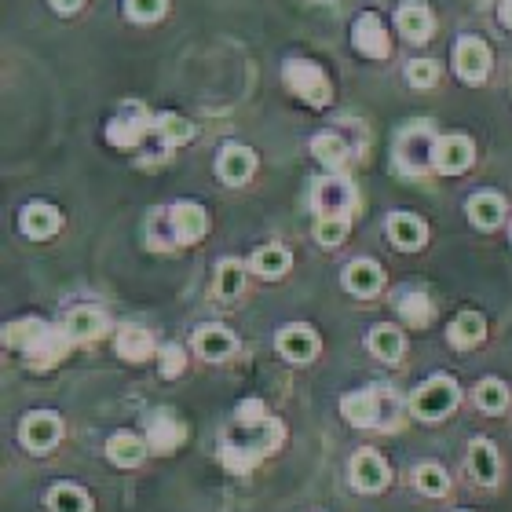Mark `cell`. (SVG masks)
<instances>
[{
    "instance_id": "cell-45",
    "label": "cell",
    "mask_w": 512,
    "mask_h": 512,
    "mask_svg": "<svg viewBox=\"0 0 512 512\" xmlns=\"http://www.w3.org/2000/svg\"><path fill=\"white\" fill-rule=\"evenodd\" d=\"M498 19H502L505 30H512V0H502V8H498Z\"/></svg>"
},
{
    "instance_id": "cell-15",
    "label": "cell",
    "mask_w": 512,
    "mask_h": 512,
    "mask_svg": "<svg viewBox=\"0 0 512 512\" xmlns=\"http://www.w3.org/2000/svg\"><path fill=\"white\" fill-rule=\"evenodd\" d=\"M381 399H384V392H377V388H359V392L344 395L341 410L355 428H370L384 417L381 414Z\"/></svg>"
},
{
    "instance_id": "cell-18",
    "label": "cell",
    "mask_w": 512,
    "mask_h": 512,
    "mask_svg": "<svg viewBox=\"0 0 512 512\" xmlns=\"http://www.w3.org/2000/svg\"><path fill=\"white\" fill-rule=\"evenodd\" d=\"M172 213V224H176V238H180V246H191V242H202L205 231H209V216H205L202 205L194 202H176L169 209Z\"/></svg>"
},
{
    "instance_id": "cell-39",
    "label": "cell",
    "mask_w": 512,
    "mask_h": 512,
    "mask_svg": "<svg viewBox=\"0 0 512 512\" xmlns=\"http://www.w3.org/2000/svg\"><path fill=\"white\" fill-rule=\"evenodd\" d=\"M169 8V0H125V15L132 22H158Z\"/></svg>"
},
{
    "instance_id": "cell-31",
    "label": "cell",
    "mask_w": 512,
    "mask_h": 512,
    "mask_svg": "<svg viewBox=\"0 0 512 512\" xmlns=\"http://www.w3.org/2000/svg\"><path fill=\"white\" fill-rule=\"evenodd\" d=\"M249 264H253V271L260 278H282L289 271V264H293V256H289V249H282V246H260Z\"/></svg>"
},
{
    "instance_id": "cell-37",
    "label": "cell",
    "mask_w": 512,
    "mask_h": 512,
    "mask_svg": "<svg viewBox=\"0 0 512 512\" xmlns=\"http://www.w3.org/2000/svg\"><path fill=\"white\" fill-rule=\"evenodd\" d=\"M315 238H319V246H326V249L341 246L344 238H348V216H319Z\"/></svg>"
},
{
    "instance_id": "cell-22",
    "label": "cell",
    "mask_w": 512,
    "mask_h": 512,
    "mask_svg": "<svg viewBox=\"0 0 512 512\" xmlns=\"http://www.w3.org/2000/svg\"><path fill=\"white\" fill-rule=\"evenodd\" d=\"M355 48L370 59H384L388 55V30L377 15H359L355 19Z\"/></svg>"
},
{
    "instance_id": "cell-23",
    "label": "cell",
    "mask_w": 512,
    "mask_h": 512,
    "mask_svg": "<svg viewBox=\"0 0 512 512\" xmlns=\"http://www.w3.org/2000/svg\"><path fill=\"white\" fill-rule=\"evenodd\" d=\"M63 330L70 333V341H96V337L107 333V315H103L99 308L81 304V308H74L70 315H66Z\"/></svg>"
},
{
    "instance_id": "cell-30",
    "label": "cell",
    "mask_w": 512,
    "mask_h": 512,
    "mask_svg": "<svg viewBox=\"0 0 512 512\" xmlns=\"http://www.w3.org/2000/svg\"><path fill=\"white\" fill-rule=\"evenodd\" d=\"M395 311L403 315L406 326H428L432 322V300H428V293H421V289H403L399 297H395Z\"/></svg>"
},
{
    "instance_id": "cell-16",
    "label": "cell",
    "mask_w": 512,
    "mask_h": 512,
    "mask_svg": "<svg viewBox=\"0 0 512 512\" xmlns=\"http://www.w3.org/2000/svg\"><path fill=\"white\" fill-rule=\"evenodd\" d=\"M59 209L48 202H30L26 209H22L19 216V227H22V235L30 238V242H44V238H52L55 231H59Z\"/></svg>"
},
{
    "instance_id": "cell-19",
    "label": "cell",
    "mask_w": 512,
    "mask_h": 512,
    "mask_svg": "<svg viewBox=\"0 0 512 512\" xmlns=\"http://www.w3.org/2000/svg\"><path fill=\"white\" fill-rule=\"evenodd\" d=\"M388 238H392L395 249L414 253V249L425 246L428 227H425V220H417L414 213H392V216H388Z\"/></svg>"
},
{
    "instance_id": "cell-32",
    "label": "cell",
    "mask_w": 512,
    "mask_h": 512,
    "mask_svg": "<svg viewBox=\"0 0 512 512\" xmlns=\"http://www.w3.org/2000/svg\"><path fill=\"white\" fill-rule=\"evenodd\" d=\"M311 154H315L326 169H341L344 161H348V143H344L337 132H319V136L311 139Z\"/></svg>"
},
{
    "instance_id": "cell-34",
    "label": "cell",
    "mask_w": 512,
    "mask_h": 512,
    "mask_svg": "<svg viewBox=\"0 0 512 512\" xmlns=\"http://www.w3.org/2000/svg\"><path fill=\"white\" fill-rule=\"evenodd\" d=\"M414 483H417V491L428 494V498H447V494H450V476H447V469H443V465H436V461L417 465Z\"/></svg>"
},
{
    "instance_id": "cell-40",
    "label": "cell",
    "mask_w": 512,
    "mask_h": 512,
    "mask_svg": "<svg viewBox=\"0 0 512 512\" xmlns=\"http://www.w3.org/2000/svg\"><path fill=\"white\" fill-rule=\"evenodd\" d=\"M176 242H180V238H176L172 213H154V220H150V246L165 249V246H176Z\"/></svg>"
},
{
    "instance_id": "cell-27",
    "label": "cell",
    "mask_w": 512,
    "mask_h": 512,
    "mask_svg": "<svg viewBox=\"0 0 512 512\" xmlns=\"http://www.w3.org/2000/svg\"><path fill=\"white\" fill-rule=\"evenodd\" d=\"M483 337H487V322H483L480 311H461L447 330V341L454 344V348H461V352H465V348H476Z\"/></svg>"
},
{
    "instance_id": "cell-26",
    "label": "cell",
    "mask_w": 512,
    "mask_h": 512,
    "mask_svg": "<svg viewBox=\"0 0 512 512\" xmlns=\"http://www.w3.org/2000/svg\"><path fill=\"white\" fill-rule=\"evenodd\" d=\"M366 348H370L381 363H399L406 352L403 330H399V326H388V322H384V326H374L370 337H366Z\"/></svg>"
},
{
    "instance_id": "cell-2",
    "label": "cell",
    "mask_w": 512,
    "mask_h": 512,
    "mask_svg": "<svg viewBox=\"0 0 512 512\" xmlns=\"http://www.w3.org/2000/svg\"><path fill=\"white\" fill-rule=\"evenodd\" d=\"M4 341H8L11 348H22V355H26L30 366H37V370H48V366H55L70 352V333L52 330V326L41 319L11 322L8 333H4Z\"/></svg>"
},
{
    "instance_id": "cell-1",
    "label": "cell",
    "mask_w": 512,
    "mask_h": 512,
    "mask_svg": "<svg viewBox=\"0 0 512 512\" xmlns=\"http://www.w3.org/2000/svg\"><path fill=\"white\" fill-rule=\"evenodd\" d=\"M286 439V428L275 417H264L260 425H235L231 436H224V447H220V461L235 476H249L256 469V461L278 450V443Z\"/></svg>"
},
{
    "instance_id": "cell-42",
    "label": "cell",
    "mask_w": 512,
    "mask_h": 512,
    "mask_svg": "<svg viewBox=\"0 0 512 512\" xmlns=\"http://www.w3.org/2000/svg\"><path fill=\"white\" fill-rule=\"evenodd\" d=\"M158 359H161V377H180L183 374V366H187V355H183V348L180 344H165L158 352Z\"/></svg>"
},
{
    "instance_id": "cell-29",
    "label": "cell",
    "mask_w": 512,
    "mask_h": 512,
    "mask_svg": "<svg viewBox=\"0 0 512 512\" xmlns=\"http://www.w3.org/2000/svg\"><path fill=\"white\" fill-rule=\"evenodd\" d=\"M44 505L52 512H92V498L77 483H55L52 491L44 494Z\"/></svg>"
},
{
    "instance_id": "cell-21",
    "label": "cell",
    "mask_w": 512,
    "mask_h": 512,
    "mask_svg": "<svg viewBox=\"0 0 512 512\" xmlns=\"http://www.w3.org/2000/svg\"><path fill=\"white\" fill-rule=\"evenodd\" d=\"M147 439H139L136 432H114L107 439V458L118 465V469H136L147 458Z\"/></svg>"
},
{
    "instance_id": "cell-9",
    "label": "cell",
    "mask_w": 512,
    "mask_h": 512,
    "mask_svg": "<svg viewBox=\"0 0 512 512\" xmlns=\"http://www.w3.org/2000/svg\"><path fill=\"white\" fill-rule=\"evenodd\" d=\"M311 205H315L319 216H348V209L355 205V187L344 176H322L315 183Z\"/></svg>"
},
{
    "instance_id": "cell-38",
    "label": "cell",
    "mask_w": 512,
    "mask_h": 512,
    "mask_svg": "<svg viewBox=\"0 0 512 512\" xmlns=\"http://www.w3.org/2000/svg\"><path fill=\"white\" fill-rule=\"evenodd\" d=\"M242 286H246V267L238 264V260H224V264H220V275H216L220 297H238Z\"/></svg>"
},
{
    "instance_id": "cell-11",
    "label": "cell",
    "mask_w": 512,
    "mask_h": 512,
    "mask_svg": "<svg viewBox=\"0 0 512 512\" xmlns=\"http://www.w3.org/2000/svg\"><path fill=\"white\" fill-rule=\"evenodd\" d=\"M147 447L154 450V454H172V450H180V443L187 439V428H183V421H176V417L169 414V410H158V414L147 417Z\"/></svg>"
},
{
    "instance_id": "cell-12",
    "label": "cell",
    "mask_w": 512,
    "mask_h": 512,
    "mask_svg": "<svg viewBox=\"0 0 512 512\" xmlns=\"http://www.w3.org/2000/svg\"><path fill=\"white\" fill-rule=\"evenodd\" d=\"M253 172H256V154L249 147H242V143H227V147L220 150V158H216V176H220L224 183L242 187V183H249Z\"/></svg>"
},
{
    "instance_id": "cell-3",
    "label": "cell",
    "mask_w": 512,
    "mask_h": 512,
    "mask_svg": "<svg viewBox=\"0 0 512 512\" xmlns=\"http://www.w3.org/2000/svg\"><path fill=\"white\" fill-rule=\"evenodd\" d=\"M458 403H461V388L450 374L428 377V381L417 384L414 395H410V410H414V417H421V421H443V417H450L458 410Z\"/></svg>"
},
{
    "instance_id": "cell-28",
    "label": "cell",
    "mask_w": 512,
    "mask_h": 512,
    "mask_svg": "<svg viewBox=\"0 0 512 512\" xmlns=\"http://www.w3.org/2000/svg\"><path fill=\"white\" fill-rule=\"evenodd\" d=\"M114 348H118L125 363H147L150 355H154V337L147 330H139V326H121Z\"/></svg>"
},
{
    "instance_id": "cell-6",
    "label": "cell",
    "mask_w": 512,
    "mask_h": 512,
    "mask_svg": "<svg viewBox=\"0 0 512 512\" xmlns=\"http://www.w3.org/2000/svg\"><path fill=\"white\" fill-rule=\"evenodd\" d=\"M348 480H352L355 491L363 494H381L392 480V469H388V461L377 454L374 447H363L352 454V465H348Z\"/></svg>"
},
{
    "instance_id": "cell-33",
    "label": "cell",
    "mask_w": 512,
    "mask_h": 512,
    "mask_svg": "<svg viewBox=\"0 0 512 512\" xmlns=\"http://www.w3.org/2000/svg\"><path fill=\"white\" fill-rule=\"evenodd\" d=\"M476 406H480L483 414H505V410H509V388H505V381L483 377V381L476 384Z\"/></svg>"
},
{
    "instance_id": "cell-8",
    "label": "cell",
    "mask_w": 512,
    "mask_h": 512,
    "mask_svg": "<svg viewBox=\"0 0 512 512\" xmlns=\"http://www.w3.org/2000/svg\"><path fill=\"white\" fill-rule=\"evenodd\" d=\"M454 70H458L461 81L483 85L487 74H491V48H487L480 37H461V41L454 44Z\"/></svg>"
},
{
    "instance_id": "cell-43",
    "label": "cell",
    "mask_w": 512,
    "mask_h": 512,
    "mask_svg": "<svg viewBox=\"0 0 512 512\" xmlns=\"http://www.w3.org/2000/svg\"><path fill=\"white\" fill-rule=\"evenodd\" d=\"M264 403L260 399H246V403L235 410V425H260L264 421Z\"/></svg>"
},
{
    "instance_id": "cell-36",
    "label": "cell",
    "mask_w": 512,
    "mask_h": 512,
    "mask_svg": "<svg viewBox=\"0 0 512 512\" xmlns=\"http://www.w3.org/2000/svg\"><path fill=\"white\" fill-rule=\"evenodd\" d=\"M110 143H118V147H139V139L147 136V125H143V118H118L114 125H110Z\"/></svg>"
},
{
    "instance_id": "cell-24",
    "label": "cell",
    "mask_w": 512,
    "mask_h": 512,
    "mask_svg": "<svg viewBox=\"0 0 512 512\" xmlns=\"http://www.w3.org/2000/svg\"><path fill=\"white\" fill-rule=\"evenodd\" d=\"M395 26L410 44H425L432 37V11L425 4H403L395 11Z\"/></svg>"
},
{
    "instance_id": "cell-5",
    "label": "cell",
    "mask_w": 512,
    "mask_h": 512,
    "mask_svg": "<svg viewBox=\"0 0 512 512\" xmlns=\"http://www.w3.org/2000/svg\"><path fill=\"white\" fill-rule=\"evenodd\" d=\"M63 439V421L52 410H30V414L19 421V443L30 454H52V447Z\"/></svg>"
},
{
    "instance_id": "cell-10",
    "label": "cell",
    "mask_w": 512,
    "mask_h": 512,
    "mask_svg": "<svg viewBox=\"0 0 512 512\" xmlns=\"http://www.w3.org/2000/svg\"><path fill=\"white\" fill-rule=\"evenodd\" d=\"M275 348L278 355L286 359V363H311L315 355H319V337H315V330L311 326H304V322H293V326H282L275 337Z\"/></svg>"
},
{
    "instance_id": "cell-7",
    "label": "cell",
    "mask_w": 512,
    "mask_h": 512,
    "mask_svg": "<svg viewBox=\"0 0 512 512\" xmlns=\"http://www.w3.org/2000/svg\"><path fill=\"white\" fill-rule=\"evenodd\" d=\"M286 85L304 103H311V107H326L330 103V81H326V74L315 63H304V59L286 63Z\"/></svg>"
},
{
    "instance_id": "cell-35",
    "label": "cell",
    "mask_w": 512,
    "mask_h": 512,
    "mask_svg": "<svg viewBox=\"0 0 512 512\" xmlns=\"http://www.w3.org/2000/svg\"><path fill=\"white\" fill-rule=\"evenodd\" d=\"M154 132H158V139L165 147H176V143H187L194 136V125L187 118H180V114H161L154 121Z\"/></svg>"
},
{
    "instance_id": "cell-44",
    "label": "cell",
    "mask_w": 512,
    "mask_h": 512,
    "mask_svg": "<svg viewBox=\"0 0 512 512\" xmlns=\"http://www.w3.org/2000/svg\"><path fill=\"white\" fill-rule=\"evenodd\" d=\"M85 4V0H52V8L55 11H63V15H70V11H77Z\"/></svg>"
},
{
    "instance_id": "cell-25",
    "label": "cell",
    "mask_w": 512,
    "mask_h": 512,
    "mask_svg": "<svg viewBox=\"0 0 512 512\" xmlns=\"http://www.w3.org/2000/svg\"><path fill=\"white\" fill-rule=\"evenodd\" d=\"M469 220L480 231H494L505 220V198L494 191H480L469 198Z\"/></svg>"
},
{
    "instance_id": "cell-13",
    "label": "cell",
    "mask_w": 512,
    "mask_h": 512,
    "mask_svg": "<svg viewBox=\"0 0 512 512\" xmlns=\"http://www.w3.org/2000/svg\"><path fill=\"white\" fill-rule=\"evenodd\" d=\"M476 158V150H472V139L469 136H443L436 143V172L443 176H458L465 172Z\"/></svg>"
},
{
    "instance_id": "cell-46",
    "label": "cell",
    "mask_w": 512,
    "mask_h": 512,
    "mask_svg": "<svg viewBox=\"0 0 512 512\" xmlns=\"http://www.w3.org/2000/svg\"><path fill=\"white\" fill-rule=\"evenodd\" d=\"M458 512H469V509H458Z\"/></svg>"
},
{
    "instance_id": "cell-14",
    "label": "cell",
    "mask_w": 512,
    "mask_h": 512,
    "mask_svg": "<svg viewBox=\"0 0 512 512\" xmlns=\"http://www.w3.org/2000/svg\"><path fill=\"white\" fill-rule=\"evenodd\" d=\"M235 348L238 341L227 326H202V330L194 333V352L202 355L205 363H224V359L235 355Z\"/></svg>"
},
{
    "instance_id": "cell-17",
    "label": "cell",
    "mask_w": 512,
    "mask_h": 512,
    "mask_svg": "<svg viewBox=\"0 0 512 512\" xmlns=\"http://www.w3.org/2000/svg\"><path fill=\"white\" fill-rule=\"evenodd\" d=\"M344 289L352 293V297H377L384 289V271L381 264L374 260H352V264L344 267Z\"/></svg>"
},
{
    "instance_id": "cell-41",
    "label": "cell",
    "mask_w": 512,
    "mask_h": 512,
    "mask_svg": "<svg viewBox=\"0 0 512 512\" xmlns=\"http://www.w3.org/2000/svg\"><path fill=\"white\" fill-rule=\"evenodd\" d=\"M406 77H410L414 88H432L439 81V66L432 63V59H414L410 70H406Z\"/></svg>"
},
{
    "instance_id": "cell-20",
    "label": "cell",
    "mask_w": 512,
    "mask_h": 512,
    "mask_svg": "<svg viewBox=\"0 0 512 512\" xmlns=\"http://www.w3.org/2000/svg\"><path fill=\"white\" fill-rule=\"evenodd\" d=\"M469 472H472V480L483 483V487L498 483L502 461H498V447H494L491 439H472L469 443Z\"/></svg>"
},
{
    "instance_id": "cell-4",
    "label": "cell",
    "mask_w": 512,
    "mask_h": 512,
    "mask_svg": "<svg viewBox=\"0 0 512 512\" xmlns=\"http://www.w3.org/2000/svg\"><path fill=\"white\" fill-rule=\"evenodd\" d=\"M436 143L439 139L428 132V128H406L399 136V147H395V161L406 176H421L425 169H436Z\"/></svg>"
}]
</instances>
